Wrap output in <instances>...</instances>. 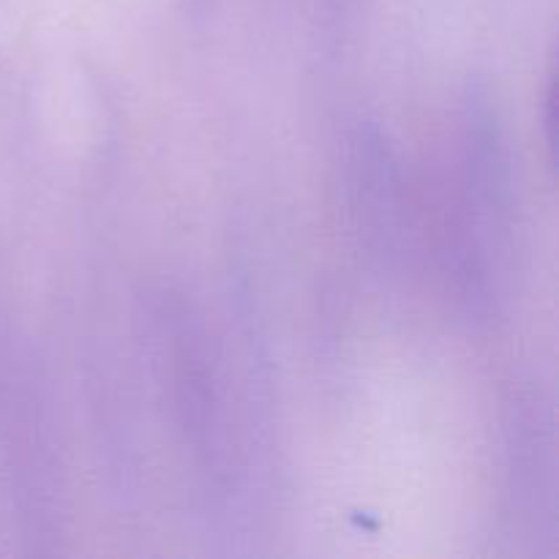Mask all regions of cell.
<instances>
[{
	"instance_id": "cell-1",
	"label": "cell",
	"mask_w": 559,
	"mask_h": 559,
	"mask_svg": "<svg viewBox=\"0 0 559 559\" xmlns=\"http://www.w3.org/2000/svg\"><path fill=\"white\" fill-rule=\"evenodd\" d=\"M546 98H549V109H551V104H555V87H551L549 96H546ZM546 126H549V129L555 126V115H546Z\"/></svg>"
}]
</instances>
